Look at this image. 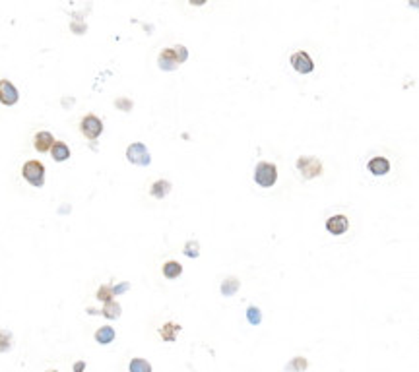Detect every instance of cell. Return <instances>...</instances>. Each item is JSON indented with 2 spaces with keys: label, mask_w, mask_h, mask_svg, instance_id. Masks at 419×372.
<instances>
[{
  "label": "cell",
  "mask_w": 419,
  "mask_h": 372,
  "mask_svg": "<svg viewBox=\"0 0 419 372\" xmlns=\"http://www.w3.org/2000/svg\"><path fill=\"white\" fill-rule=\"evenodd\" d=\"M307 367H309V361H307L305 357H293V359L287 363L285 371L287 372H305L307 371Z\"/></svg>",
  "instance_id": "d6986e66"
},
{
  "label": "cell",
  "mask_w": 419,
  "mask_h": 372,
  "mask_svg": "<svg viewBox=\"0 0 419 372\" xmlns=\"http://www.w3.org/2000/svg\"><path fill=\"white\" fill-rule=\"evenodd\" d=\"M121 312H123V308H121V304H119L117 301L103 303L101 316H105V318H109V320H115V318H119V316H121Z\"/></svg>",
  "instance_id": "2e32d148"
},
{
  "label": "cell",
  "mask_w": 419,
  "mask_h": 372,
  "mask_svg": "<svg viewBox=\"0 0 419 372\" xmlns=\"http://www.w3.org/2000/svg\"><path fill=\"white\" fill-rule=\"evenodd\" d=\"M115 107H117L119 111H130V109H132V101L121 97V99H115Z\"/></svg>",
  "instance_id": "d4e9b609"
},
{
  "label": "cell",
  "mask_w": 419,
  "mask_h": 372,
  "mask_svg": "<svg viewBox=\"0 0 419 372\" xmlns=\"http://www.w3.org/2000/svg\"><path fill=\"white\" fill-rule=\"evenodd\" d=\"M410 6H416V8H419V0H410Z\"/></svg>",
  "instance_id": "4dcf8cb0"
},
{
  "label": "cell",
  "mask_w": 419,
  "mask_h": 372,
  "mask_svg": "<svg viewBox=\"0 0 419 372\" xmlns=\"http://www.w3.org/2000/svg\"><path fill=\"white\" fill-rule=\"evenodd\" d=\"M291 66L299 72V74H310L314 70V62L309 56V52L305 51H297L291 54Z\"/></svg>",
  "instance_id": "5b68a950"
},
{
  "label": "cell",
  "mask_w": 419,
  "mask_h": 372,
  "mask_svg": "<svg viewBox=\"0 0 419 372\" xmlns=\"http://www.w3.org/2000/svg\"><path fill=\"white\" fill-rule=\"evenodd\" d=\"M188 258H198V254H200V246H198V242L196 240H190V242H186L184 244V250H182Z\"/></svg>",
  "instance_id": "603a6c76"
},
{
  "label": "cell",
  "mask_w": 419,
  "mask_h": 372,
  "mask_svg": "<svg viewBox=\"0 0 419 372\" xmlns=\"http://www.w3.org/2000/svg\"><path fill=\"white\" fill-rule=\"evenodd\" d=\"M18 99H19V93H18L16 85L8 80H0V103L6 107H12L18 103Z\"/></svg>",
  "instance_id": "52a82bcc"
},
{
  "label": "cell",
  "mask_w": 419,
  "mask_h": 372,
  "mask_svg": "<svg viewBox=\"0 0 419 372\" xmlns=\"http://www.w3.org/2000/svg\"><path fill=\"white\" fill-rule=\"evenodd\" d=\"M171 192V183L169 181H155L153 185H151V188H149V194L153 196V198H157V200H163L167 194Z\"/></svg>",
  "instance_id": "9a60e30c"
},
{
  "label": "cell",
  "mask_w": 419,
  "mask_h": 372,
  "mask_svg": "<svg viewBox=\"0 0 419 372\" xmlns=\"http://www.w3.org/2000/svg\"><path fill=\"white\" fill-rule=\"evenodd\" d=\"M297 169L301 171L303 179H307V181L320 177V175H322V171H324V169H322L320 159L310 157V155H303V157H299V159H297Z\"/></svg>",
  "instance_id": "3957f363"
},
{
  "label": "cell",
  "mask_w": 419,
  "mask_h": 372,
  "mask_svg": "<svg viewBox=\"0 0 419 372\" xmlns=\"http://www.w3.org/2000/svg\"><path fill=\"white\" fill-rule=\"evenodd\" d=\"M181 332V326L177 322H165L161 328H159V338L167 343H173L177 339V334Z\"/></svg>",
  "instance_id": "7c38bea8"
},
{
  "label": "cell",
  "mask_w": 419,
  "mask_h": 372,
  "mask_svg": "<svg viewBox=\"0 0 419 372\" xmlns=\"http://www.w3.org/2000/svg\"><path fill=\"white\" fill-rule=\"evenodd\" d=\"M10 347H12V334L6 330H0V353L10 351Z\"/></svg>",
  "instance_id": "7402d4cb"
},
{
  "label": "cell",
  "mask_w": 419,
  "mask_h": 372,
  "mask_svg": "<svg viewBox=\"0 0 419 372\" xmlns=\"http://www.w3.org/2000/svg\"><path fill=\"white\" fill-rule=\"evenodd\" d=\"M347 229H349V221H347V217L342 215V213H336V215H332V217L326 221V231H328L330 235H334V237L344 235Z\"/></svg>",
  "instance_id": "ba28073f"
},
{
  "label": "cell",
  "mask_w": 419,
  "mask_h": 372,
  "mask_svg": "<svg viewBox=\"0 0 419 372\" xmlns=\"http://www.w3.org/2000/svg\"><path fill=\"white\" fill-rule=\"evenodd\" d=\"M367 169L369 173H373L375 177H383L390 171V161L386 157H373L369 163H367Z\"/></svg>",
  "instance_id": "8fae6325"
},
{
  "label": "cell",
  "mask_w": 419,
  "mask_h": 372,
  "mask_svg": "<svg viewBox=\"0 0 419 372\" xmlns=\"http://www.w3.org/2000/svg\"><path fill=\"white\" fill-rule=\"evenodd\" d=\"M188 2H190L192 6H202V4H206L208 0H188Z\"/></svg>",
  "instance_id": "f546056e"
},
{
  "label": "cell",
  "mask_w": 419,
  "mask_h": 372,
  "mask_svg": "<svg viewBox=\"0 0 419 372\" xmlns=\"http://www.w3.org/2000/svg\"><path fill=\"white\" fill-rule=\"evenodd\" d=\"M128 287H130L128 283H123V285H115V287H113V291H115V297H117V295H121V293H125V291H127Z\"/></svg>",
  "instance_id": "83f0119b"
},
{
  "label": "cell",
  "mask_w": 419,
  "mask_h": 372,
  "mask_svg": "<svg viewBox=\"0 0 419 372\" xmlns=\"http://www.w3.org/2000/svg\"><path fill=\"white\" fill-rule=\"evenodd\" d=\"M175 49V52H177V58H179V64L181 62H184L186 58H188V51L182 47V45H177V47H173Z\"/></svg>",
  "instance_id": "484cf974"
},
{
  "label": "cell",
  "mask_w": 419,
  "mask_h": 372,
  "mask_svg": "<svg viewBox=\"0 0 419 372\" xmlns=\"http://www.w3.org/2000/svg\"><path fill=\"white\" fill-rule=\"evenodd\" d=\"M47 372H56V371H47Z\"/></svg>",
  "instance_id": "1f68e13d"
},
{
  "label": "cell",
  "mask_w": 419,
  "mask_h": 372,
  "mask_svg": "<svg viewBox=\"0 0 419 372\" xmlns=\"http://www.w3.org/2000/svg\"><path fill=\"white\" fill-rule=\"evenodd\" d=\"M51 155H53V159H55V161L62 163V161H66V159L70 157V148H68L64 142L56 140V142L53 144V148H51Z\"/></svg>",
  "instance_id": "5bb4252c"
},
{
  "label": "cell",
  "mask_w": 419,
  "mask_h": 372,
  "mask_svg": "<svg viewBox=\"0 0 419 372\" xmlns=\"http://www.w3.org/2000/svg\"><path fill=\"white\" fill-rule=\"evenodd\" d=\"M115 328L113 326H101L97 332H95V341L99 343V345H109V343H113L115 341Z\"/></svg>",
  "instance_id": "4fadbf2b"
},
{
  "label": "cell",
  "mask_w": 419,
  "mask_h": 372,
  "mask_svg": "<svg viewBox=\"0 0 419 372\" xmlns=\"http://www.w3.org/2000/svg\"><path fill=\"white\" fill-rule=\"evenodd\" d=\"M181 273H182V266H181L179 262L169 260V262L163 264V275H165L167 279H177Z\"/></svg>",
  "instance_id": "e0dca14e"
},
{
  "label": "cell",
  "mask_w": 419,
  "mask_h": 372,
  "mask_svg": "<svg viewBox=\"0 0 419 372\" xmlns=\"http://www.w3.org/2000/svg\"><path fill=\"white\" fill-rule=\"evenodd\" d=\"M278 181V167L270 161H260L255 169V183L262 188H270Z\"/></svg>",
  "instance_id": "6da1fadb"
},
{
  "label": "cell",
  "mask_w": 419,
  "mask_h": 372,
  "mask_svg": "<svg viewBox=\"0 0 419 372\" xmlns=\"http://www.w3.org/2000/svg\"><path fill=\"white\" fill-rule=\"evenodd\" d=\"M80 132L88 138V140H97L103 132V120L97 117V115H86L82 120H80Z\"/></svg>",
  "instance_id": "277c9868"
},
{
  "label": "cell",
  "mask_w": 419,
  "mask_h": 372,
  "mask_svg": "<svg viewBox=\"0 0 419 372\" xmlns=\"http://www.w3.org/2000/svg\"><path fill=\"white\" fill-rule=\"evenodd\" d=\"M21 177L35 188H41L45 185V165L37 159H31L27 163H23L21 167Z\"/></svg>",
  "instance_id": "7a4b0ae2"
},
{
  "label": "cell",
  "mask_w": 419,
  "mask_h": 372,
  "mask_svg": "<svg viewBox=\"0 0 419 372\" xmlns=\"http://www.w3.org/2000/svg\"><path fill=\"white\" fill-rule=\"evenodd\" d=\"M56 140L53 138V134L51 132H47V130H43V132H37L35 134V138H33V146H35V150L39 152V153H47V152H51V148H53V144H55Z\"/></svg>",
  "instance_id": "30bf717a"
},
{
  "label": "cell",
  "mask_w": 419,
  "mask_h": 372,
  "mask_svg": "<svg viewBox=\"0 0 419 372\" xmlns=\"http://www.w3.org/2000/svg\"><path fill=\"white\" fill-rule=\"evenodd\" d=\"M84 369H86V363H84V361H80V363L74 365V372H84Z\"/></svg>",
  "instance_id": "f1b7e54d"
},
{
  "label": "cell",
  "mask_w": 419,
  "mask_h": 372,
  "mask_svg": "<svg viewBox=\"0 0 419 372\" xmlns=\"http://www.w3.org/2000/svg\"><path fill=\"white\" fill-rule=\"evenodd\" d=\"M127 157H128V161L130 163H134V165H149V161H151V157H149V153H147V150H146V146L144 144H132V146H128V150H127Z\"/></svg>",
  "instance_id": "8992f818"
},
{
  "label": "cell",
  "mask_w": 419,
  "mask_h": 372,
  "mask_svg": "<svg viewBox=\"0 0 419 372\" xmlns=\"http://www.w3.org/2000/svg\"><path fill=\"white\" fill-rule=\"evenodd\" d=\"M128 371L130 372H151V365L146 361V359H132L130 361V365H128Z\"/></svg>",
  "instance_id": "44dd1931"
},
{
  "label": "cell",
  "mask_w": 419,
  "mask_h": 372,
  "mask_svg": "<svg viewBox=\"0 0 419 372\" xmlns=\"http://www.w3.org/2000/svg\"><path fill=\"white\" fill-rule=\"evenodd\" d=\"M157 62H159L161 70H167V72L175 70L179 66V58H177L175 49H163L161 54H159V58H157Z\"/></svg>",
  "instance_id": "9c48e42d"
},
{
  "label": "cell",
  "mask_w": 419,
  "mask_h": 372,
  "mask_svg": "<svg viewBox=\"0 0 419 372\" xmlns=\"http://www.w3.org/2000/svg\"><path fill=\"white\" fill-rule=\"evenodd\" d=\"M70 27H72L74 33H84V31H86V23H74V21H72Z\"/></svg>",
  "instance_id": "4316f807"
},
{
  "label": "cell",
  "mask_w": 419,
  "mask_h": 372,
  "mask_svg": "<svg viewBox=\"0 0 419 372\" xmlns=\"http://www.w3.org/2000/svg\"><path fill=\"white\" fill-rule=\"evenodd\" d=\"M239 287H241V281L237 277H227L221 283V295L223 297H233L239 291Z\"/></svg>",
  "instance_id": "ac0fdd59"
},
{
  "label": "cell",
  "mask_w": 419,
  "mask_h": 372,
  "mask_svg": "<svg viewBox=\"0 0 419 372\" xmlns=\"http://www.w3.org/2000/svg\"><path fill=\"white\" fill-rule=\"evenodd\" d=\"M97 301L101 303H109V301H115V291H113V285H101L95 293Z\"/></svg>",
  "instance_id": "ffe728a7"
},
{
  "label": "cell",
  "mask_w": 419,
  "mask_h": 372,
  "mask_svg": "<svg viewBox=\"0 0 419 372\" xmlns=\"http://www.w3.org/2000/svg\"><path fill=\"white\" fill-rule=\"evenodd\" d=\"M247 318H249V322H251L253 326H258L260 320H262V314H260V310H258L256 306H251V308L247 310Z\"/></svg>",
  "instance_id": "cb8c5ba5"
}]
</instances>
